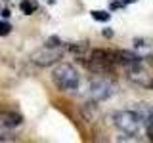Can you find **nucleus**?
<instances>
[{
  "instance_id": "nucleus-14",
  "label": "nucleus",
  "mask_w": 153,
  "mask_h": 143,
  "mask_svg": "<svg viewBox=\"0 0 153 143\" xmlns=\"http://www.w3.org/2000/svg\"><path fill=\"white\" fill-rule=\"evenodd\" d=\"M103 36H113V31H103Z\"/></svg>"
},
{
  "instance_id": "nucleus-5",
  "label": "nucleus",
  "mask_w": 153,
  "mask_h": 143,
  "mask_svg": "<svg viewBox=\"0 0 153 143\" xmlns=\"http://www.w3.org/2000/svg\"><path fill=\"white\" fill-rule=\"evenodd\" d=\"M65 54V44L61 46H48L44 44L42 48H38L31 54V61L38 67H50V65H56L59 63V59L63 57Z\"/></svg>"
},
{
  "instance_id": "nucleus-6",
  "label": "nucleus",
  "mask_w": 153,
  "mask_h": 143,
  "mask_svg": "<svg viewBox=\"0 0 153 143\" xmlns=\"http://www.w3.org/2000/svg\"><path fill=\"white\" fill-rule=\"evenodd\" d=\"M126 76H128V80L134 82L136 86H142V88H153V76L149 74V71L143 67V61L126 67Z\"/></svg>"
},
{
  "instance_id": "nucleus-9",
  "label": "nucleus",
  "mask_w": 153,
  "mask_h": 143,
  "mask_svg": "<svg viewBox=\"0 0 153 143\" xmlns=\"http://www.w3.org/2000/svg\"><path fill=\"white\" fill-rule=\"evenodd\" d=\"M19 8H21V12L25 13V15H33V13L36 12V2L35 0H21V2H19Z\"/></svg>"
},
{
  "instance_id": "nucleus-4",
  "label": "nucleus",
  "mask_w": 153,
  "mask_h": 143,
  "mask_svg": "<svg viewBox=\"0 0 153 143\" xmlns=\"http://www.w3.org/2000/svg\"><path fill=\"white\" fill-rule=\"evenodd\" d=\"M119 86L113 82L111 78H107L105 74H98L96 78L90 80V88H88V94H90V99L96 103L100 101H105V99L113 97L117 94Z\"/></svg>"
},
{
  "instance_id": "nucleus-7",
  "label": "nucleus",
  "mask_w": 153,
  "mask_h": 143,
  "mask_svg": "<svg viewBox=\"0 0 153 143\" xmlns=\"http://www.w3.org/2000/svg\"><path fill=\"white\" fill-rule=\"evenodd\" d=\"M0 124L6 126L8 130H16L17 126L23 124V118H21V114H17V113H4L2 116H0Z\"/></svg>"
},
{
  "instance_id": "nucleus-13",
  "label": "nucleus",
  "mask_w": 153,
  "mask_h": 143,
  "mask_svg": "<svg viewBox=\"0 0 153 143\" xmlns=\"http://www.w3.org/2000/svg\"><path fill=\"white\" fill-rule=\"evenodd\" d=\"M46 44L48 46H61V40L57 36H52V38H48V40H46Z\"/></svg>"
},
{
  "instance_id": "nucleus-1",
  "label": "nucleus",
  "mask_w": 153,
  "mask_h": 143,
  "mask_svg": "<svg viewBox=\"0 0 153 143\" xmlns=\"http://www.w3.org/2000/svg\"><path fill=\"white\" fill-rule=\"evenodd\" d=\"M82 63L88 67V71H92L94 74H113L117 61H115V54L109 50H94Z\"/></svg>"
},
{
  "instance_id": "nucleus-2",
  "label": "nucleus",
  "mask_w": 153,
  "mask_h": 143,
  "mask_svg": "<svg viewBox=\"0 0 153 143\" xmlns=\"http://www.w3.org/2000/svg\"><path fill=\"white\" fill-rule=\"evenodd\" d=\"M52 80L61 92H75L80 84L79 71L71 63H57L56 69L52 71Z\"/></svg>"
},
{
  "instance_id": "nucleus-11",
  "label": "nucleus",
  "mask_w": 153,
  "mask_h": 143,
  "mask_svg": "<svg viewBox=\"0 0 153 143\" xmlns=\"http://www.w3.org/2000/svg\"><path fill=\"white\" fill-rule=\"evenodd\" d=\"M67 50L75 52V54H82V52L88 50V44H86V42H75V44H69V46H67Z\"/></svg>"
},
{
  "instance_id": "nucleus-10",
  "label": "nucleus",
  "mask_w": 153,
  "mask_h": 143,
  "mask_svg": "<svg viewBox=\"0 0 153 143\" xmlns=\"http://www.w3.org/2000/svg\"><path fill=\"white\" fill-rule=\"evenodd\" d=\"M92 19L105 23V21H109V19H111V13L105 12V10H94V12H92Z\"/></svg>"
},
{
  "instance_id": "nucleus-3",
  "label": "nucleus",
  "mask_w": 153,
  "mask_h": 143,
  "mask_svg": "<svg viewBox=\"0 0 153 143\" xmlns=\"http://www.w3.org/2000/svg\"><path fill=\"white\" fill-rule=\"evenodd\" d=\"M111 120H113V126L117 130H121L124 136H138L143 128V122L136 111H126V109L124 111H115L111 114Z\"/></svg>"
},
{
  "instance_id": "nucleus-12",
  "label": "nucleus",
  "mask_w": 153,
  "mask_h": 143,
  "mask_svg": "<svg viewBox=\"0 0 153 143\" xmlns=\"http://www.w3.org/2000/svg\"><path fill=\"white\" fill-rule=\"evenodd\" d=\"M12 32V25L8 21H0V36H6Z\"/></svg>"
},
{
  "instance_id": "nucleus-8",
  "label": "nucleus",
  "mask_w": 153,
  "mask_h": 143,
  "mask_svg": "<svg viewBox=\"0 0 153 143\" xmlns=\"http://www.w3.org/2000/svg\"><path fill=\"white\" fill-rule=\"evenodd\" d=\"M82 114L86 120H96V116H98V107H96V101H90V103H84L82 107Z\"/></svg>"
}]
</instances>
